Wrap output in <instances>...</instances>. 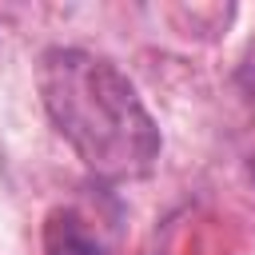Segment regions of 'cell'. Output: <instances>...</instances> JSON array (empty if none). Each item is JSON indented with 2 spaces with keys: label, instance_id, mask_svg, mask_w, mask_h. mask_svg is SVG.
I'll return each mask as SVG.
<instances>
[{
  "label": "cell",
  "instance_id": "1",
  "mask_svg": "<svg viewBox=\"0 0 255 255\" xmlns=\"http://www.w3.org/2000/svg\"><path fill=\"white\" fill-rule=\"evenodd\" d=\"M40 96L56 131L92 175L124 183L155 167L159 128L112 60L80 48H48L40 56Z\"/></svg>",
  "mask_w": 255,
  "mask_h": 255
},
{
  "label": "cell",
  "instance_id": "2",
  "mask_svg": "<svg viewBox=\"0 0 255 255\" xmlns=\"http://www.w3.org/2000/svg\"><path fill=\"white\" fill-rule=\"evenodd\" d=\"M44 247H48V255H108L104 231L76 207H60L48 215Z\"/></svg>",
  "mask_w": 255,
  "mask_h": 255
}]
</instances>
